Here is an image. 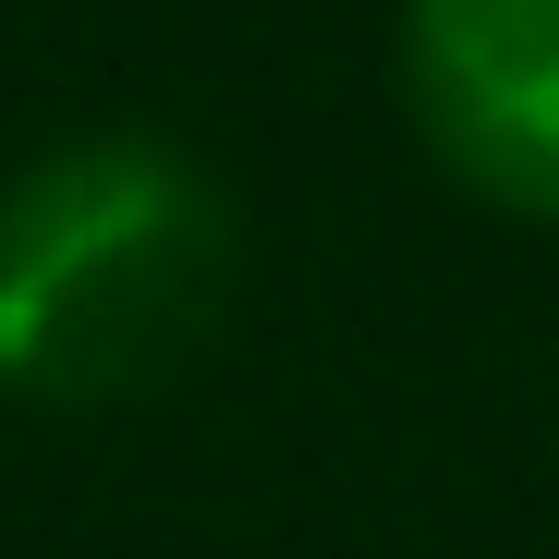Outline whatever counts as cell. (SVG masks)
Returning a JSON list of instances; mask_svg holds the SVG:
<instances>
[{
  "instance_id": "obj_2",
  "label": "cell",
  "mask_w": 559,
  "mask_h": 559,
  "mask_svg": "<svg viewBox=\"0 0 559 559\" xmlns=\"http://www.w3.org/2000/svg\"><path fill=\"white\" fill-rule=\"evenodd\" d=\"M402 110L462 195L559 219V0H402Z\"/></svg>"
},
{
  "instance_id": "obj_1",
  "label": "cell",
  "mask_w": 559,
  "mask_h": 559,
  "mask_svg": "<svg viewBox=\"0 0 559 559\" xmlns=\"http://www.w3.org/2000/svg\"><path fill=\"white\" fill-rule=\"evenodd\" d=\"M231 317V195L170 134H73L0 182V390L134 402Z\"/></svg>"
}]
</instances>
